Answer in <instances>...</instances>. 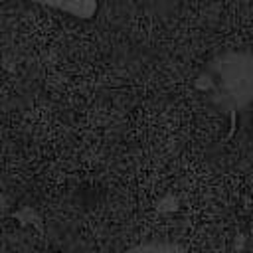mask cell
<instances>
[{"label":"cell","instance_id":"obj_1","mask_svg":"<svg viewBox=\"0 0 253 253\" xmlns=\"http://www.w3.org/2000/svg\"><path fill=\"white\" fill-rule=\"evenodd\" d=\"M144 253H172V251H162V249H152V251H144Z\"/></svg>","mask_w":253,"mask_h":253}]
</instances>
